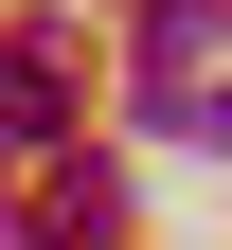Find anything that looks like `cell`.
<instances>
[{
	"instance_id": "obj_1",
	"label": "cell",
	"mask_w": 232,
	"mask_h": 250,
	"mask_svg": "<svg viewBox=\"0 0 232 250\" xmlns=\"http://www.w3.org/2000/svg\"><path fill=\"white\" fill-rule=\"evenodd\" d=\"M214 36H232V0H143V107H179L214 72Z\"/></svg>"
},
{
	"instance_id": "obj_2",
	"label": "cell",
	"mask_w": 232,
	"mask_h": 250,
	"mask_svg": "<svg viewBox=\"0 0 232 250\" xmlns=\"http://www.w3.org/2000/svg\"><path fill=\"white\" fill-rule=\"evenodd\" d=\"M54 125H72V72L36 36H0V143H54Z\"/></svg>"
}]
</instances>
